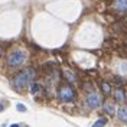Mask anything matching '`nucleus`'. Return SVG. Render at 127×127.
Wrapping results in <instances>:
<instances>
[{
    "mask_svg": "<svg viewBox=\"0 0 127 127\" xmlns=\"http://www.w3.org/2000/svg\"><path fill=\"white\" fill-rule=\"evenodd\" d=\"M33 78H35V71L32 68H26V69H23L22 72H19L15 78H13V87L17 91H22L23 88H26L33 81Z\"/></svg>",
    "mask_w": 127,
    "mask_h": 127,
    "instance_id": "f257e3e1",
    "label": "nucleus"
},
{
    "mask_svg": "<svg viewBox=\"0 0 127 127\" xmlns=\"http://www.w3.org/2000/svg\"><path fill=\"white\" fill-rule=\"evenodd\" d=\"M26 61V54L23 51H15L7 56V65L9 66H19Z\"/></svg>",
    "mask_w": 127,
    "mask_h": 127,
    "instance_id": "f03ea898",
    "label": "nucleus"
},
{
    "mask_svg": "<svg viewBox=\"0 0 127 127\" xmlns=\"http://www.w3.org/2000/svg\"><path fill=\"white\" fill-rule=\"evenodd\" d=\"M59 100L64 103H71L75 100V91L69 85H62L59 88Z\"/></svg>",
    "mask_w": 127,
    "mask_h": 127,
    "instance_id": "7ed1b4c3",
    "label": "nucleus"
},
{
    "mask_svg": "<svg viewBox=\"0 0 127 127\" xmlns=\"http://www.w3.org/2000/svg\"><path fill=\"white\" fill-rule=\"evenodd\" d=\"M87 101H88V105H90L91 108H98L100 104H101L100 97H98V94H95V93H90V94H88Z\"/></svg>",
    "mask_w": 127,
    "mask_h": 127,
    "instance_id": "20e7f679",
    "label": "nucleus"
},
{
    "mask_svg": "<svg viewBox=\"0 0 127 127\" xmlns=\"http://www.w3.org/2000/svg\"><path fill=\"white\" fill-rule=\"evenodd\" d=\"M116 10L120 13H124L127 10V0H116Z\"/></svg>",
    "mask_w": 127,
    "mask_h": 127,
    "instance_id": "39448f33",
    "label": "nucleus"
},
{
    "mask_svg": "<svg viewBox=\"0 0 127 127\" xmlns=\"http://www.w3.org/2000/svg\"><path fill=\"white\" fill-rule=\"evenodd\" d=\"M114 97H116V101H119L120 104H124V103H126V95H124V90H121V88L116 90V94H114Z\"/></svg>",
    "mask_w": 127,
    "mask_h": 127,
    "instance_id": "423d86ee",
    "label": "nucleus"
},
{
    "mask_svg": "<svg viewBox=\"0 0 127 127\" xmlns=\"http://www.w3.org/2000/svg\"><path fill=\"white\" fill-rule=\"evenodd\" d=\"M117 116H119V119L121 120V121H124V123H127V110H119V113H117Z\"/></svg>",
    "mask_w": 127,
    "mask_h": 127,
    "instance_id": "0eeeda50",
    "label": "nucleus"
},
{
    "mask_svg": "<svg viewBox=\"0 0 127 127\" xmlns=\"http://www.w3.org/2000/svg\"><path fill=\"white\" fill-rule=\"evenodd\" d=\"M103 93L105 95H110L111 94V87H110V84H107V82H103Z\"/></svg>",
    "mask_w": 127,
    "mask_h": 127,
    "instance_id": "6e6552de",
    "label": "nucleus"
},
{
    "mask_svg": "<svg viewBox=\"0 0 127 127\" xmlns=\"http://www.w3.org/2000/svg\"><path fill=\"white\" fill-rule=\"evenodd\" d=\"M40 90H42V87H40L39 84H33V85H32V94L33 95H36V94H39L40 93Z\"/></svg>",
    "mask_w": 127,
    "mask_h": 127,
    "instance_id": "1a4fd4ad",
    "label": "nucleus"
},
{
    "mask_svg": "<svg viewBox=\"0 0 127 127\" xmlns=\"http://www.w3.org/2000/svg\"><path fill=\"white\" fill-rule=\"evenodd\" d=\"M107 124V120H104V119H100V120H97L94 124H93V127H104Z\"/></svg>",
    "mask_w": 127,
    "mask_h": 127,
    "instance_id": "9d476101",
    "label": "nucleus"
},
{
    "mask_svg": "<svg viewBox=\"0 0 127 127\" xmlns=\"http://www.w3.org/2000/svg\"><path fill=\"white\" fill-rule=\"evenodd\" d=\"M104 108H105V111H108V114H114L116 113V110H114V107L111 105V104H104Z\"/></svg>",
    "mask_w": 127,
    "mask_h": 127,
    "instance_id": "9b49d317",
    "label": "nucleus"
},
{
    "mask_svg": "<svg viewBox=\"0 0 127 127\" xmlns=\"http://www.w3.org/2000/svg\"><path fill=\"white\" fill-rule=\"evenodd\" d=\"M16 108H17L19 111H26V105H23V104H17Z\"/></svg>",
    "mask_w": 127,
    "mask_h": 127,
    "instance_id": "f8f14e48",
    "label": "nucleus"
},
{
    "mask_svg": "<svg viewBox=\"0 0 127 127\" xmlns=\"http://www.w3.org/2000/svg\"><path fill=\"white\" fill-rule=\"evenodd\" d=\"M4 107H6V103H3V100H0V111L4 110Z\"/></svg>",
    "mask_w": 127,
    "mask_h": 127,
    "instance_id": "ddd939ff",
    "label": "nucleus"
},
{
    "mask_svg": "<svg viewBox=\"0 0 127 127\" xmlns=\"http://www.w3.org/2000/svg\"><path fill=\"white\" fill-rule=\"evenodd\" d=\"M1 55H3V49L0 48V58H1Z\"/></svg>",
    "mask_w": 127,
    "mask_h": 127,
    "instance_id": "4468645a",
    "label": "nucleus"
},
{
    "mask_svg": "<svg viewBox=\"0 0 127 127\" xmlns=\"http://www.w3.org/2000/svg\"><path fill=\"white\" fill-rule=\"evenodd\" d=\"M10 127H20V126H19V124H12Z\"/></svg>",
    "mask_w": 127,
    "mask_h": 127,
    "instance_id": "2eb2a0df",
    "label": "nucleus"
}]
</instances>
